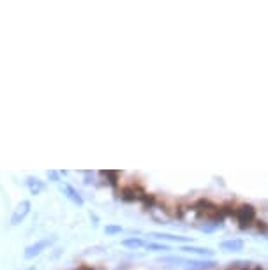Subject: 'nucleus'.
Returning a JSON list of instances; mask_svg holds the SVG:
<instances>
[{
  "instance_id": "obj_1",
  "label": "nucleus",
  "mask_w": 268,
  "mask_h": 270,
  "mask_svg": "<svg viewBox=\"0 0 268 270\" xmlns=\"http://www.w3.org/2000/svg\"><path fill=\"white\" fill-rule=\"evenodd\" d=\"M55 242V237H46V238H41V240H37V242L30 244L28 247H25V253L23 256L27 260H32L36 258V256H39L43 251H46L48 247L52 246V244Z\"/></svg>"
},
{
  "instance_id": "obj_2",
  "label": "nucleus",
  "mask_w": 268,
  "mask_h": 270,
  "mask_svg": "<svg viewBox=\"0 0 268 270\" xmlns=\"http://www.w3.org/2000/svg\"><path fill=\"white\" fill-rule=\"evenodd\" d=\"M235 217L240 222L242 228H247L251 226L254 222V219H256V210H254V206L251 205H242L235 210Z\"/></svg>"
},
{
  "instance_id": "obj_3",
  "label": "nucleus",
  "mask_w": 268,
  "mask_h": 270,
  "mask_svg": "<svg viewBox=\"0 0 268 270\" xmlns=\"http://www.w3.org/2000/svg\"><path fill=\"white\" fill-rule=\"evenodd\" d=\"M164 263H175V265H184L189 269H210L215 265V262H206V260H184V258H164Z\"/></svg>"
},
{
  "instance_id": "obj_4",
  "label": "nucleus",
  "mask_w": 268,
  "mask_h": 270,
  "mask_svg": "<svg viewBox=\"0 0 268 270\" xmlns=\"http://www.w3.org/2000/svg\"><path fill=\"white\" fill-rule=\"evenodd\" d=\"M30 206L32 205H30V202H28V200H23L20 205L16 206L14 212H12V215H11V224H12V226H18L20 222L25 221V217H27L28 212H30Z\"/></svg>"
},
{
  "instance_id": "obj_5",
  "label": "nucleus",
  "mask_w": 268,
  "mask_h": 270,
  "mask_svg": "<svg viewBox=\"0 0 268 270\" xmlns=\"http://www.w3.org/2000/svg\"><path fill=\"white\" fill-rule=\"evenodd\" d=\"M245 242L242 238H229V240H222L221 242V249L226 253H240L244 249Z\"/></svg>"
},
{
  "instance_id": "obj_6",
  "label": "nucleus",
  "mask_w": 268,
  "mask_h": 270,
  "mask_svg": "<svg viewBox=\"0 0 268 270\" xmlns=\"http://www.w3.org/2000/svg\"><path fill=\"white\" fill-rule=\"evenodd\" d=\"M64 193H66V196L69 200H71V202L74 203V205L83 206V203H85V202H83V198L79 196V193L72 186H69V184H64Z\"/></svg>"
},
{
  "instance_id": "obj_7",
  "label": "nucleus",
  "mask_w": 268,
  "mask_h": 270,
  "mask_svg": "<svg viewBox=\"0 0 268 270\" xmlns=\"http://www.w3.org/2000/svg\"><path fill=\"white\" fill-rule=\"evenodd\" d=\"M27 186H28V189H30L32 195H39L41 191L44 189V184L41 182L39 179H34V177H30V179L27 180Z\"/></svg>"
},
{
  "instance_id": "obj_8",
  "label": "nucleus",
  "mask_w": 268,
  "mask_h": 270,
  "mask_svg": "<svg viewBox=\"0 0 268 270\" xmlns=\"http://www.w3.org/2000/svg\"><path fill=\"white\" fill-rule=\"evenodd\" d=\"M122 246L124 247H129V249H139V247L145 246V242H143L141 238H138V237H131V238H126V240H122Z\"/></svg>"
},
{
  "instance_id": "obj_9",
  "label": "nucleus",
  "mask_w": 268,
  "mask_h": 270,
  "mask_svg": "<svg viewBox=\"0 0 268 270\" xmlns=\"http://www.w3.org/2000/svg\"><path fill=\"white\" fill-rule=\"evenodd\" d=\"M182 251H186V253L201 254V256H212V254H213V251L212 249H206V247H191V246H186V247H182Z\"/></svg>"
},
{
  "instance_id": "obj_10",
  "label": "nucleus",
  "mask_w": 268,
  "mask_h": 270,
  "mask_svg": "<svg viewBox=\"0 0 268 270\" xmlns=\"http://www.w3.org/2000/svg\"><path fill=\"white\" fill-rule=\"evenodd\" d=\"M154 238H161V240H177V242H187L186 237H175V235H168V233H152Z\"/></svg>"
},
{
  "instance_id": "obj_11",
  "label": "nucleus",
  "mask_w": 268,
  "mask_h": 270,
  "mask_svg": "<svg viewBox=\"0 0 268 270\" xmlns=\"http://www.w3.org/2000/svg\"><path fill=\"white\" fill-rule=\"evenodd\" d=\"M104 231H106V235H117V233H122V226H117V224H108V226L104 228Z\"/></svg>"
},
{
  "instance_id": "obj_12",
  "label": "nucleus",
  "mask_w": 268,
  "mask_h": 270,
  "mask_svg": "<svg viewBox=\"0 0 268 270\" xmlns=\"http://www.w3.org/2000/svg\"><path fill=\"white\" fill-rule=\"evenodd\" d=\"M145 247L146 249H152V251H168L170 249V247L164 246V244H150V242H146Z\"/></svg>"
},
{
  "instance_id": "obj_13",
  "label": "nucleus",
  "mask_w": 268,
  "mask_h": 270,
  "mask_svg": "<svg viewBox=\"0 0 268 270\" xmlns=\"http://www.w3.org/2000/svg\"><path fill=\"white\" fill-rule=\"evenodd\" d=\"M48 177H50L53 182H59V175H57V171H48Z\"/></svg>"
},
{
  "instance_id": "obj_14",
  "label": "nucleus",
  "mask_w": 268,
  "mask_h": 270,
  "mask_svg": "<svg viewBox=\"0 0 268 270\" xmlns=\"http://www.w3.org/2000/svg\"><path fill=\"white\" fill-rule=\"evenodd\" d=\"M242 270H260L258 267H253V269H242Z\"/></svg>"
},
{
  "instance_id": "obj_15",
  "label": "nucleus",
  "mask_w": 268,
  "mask_h": 270,
  "mask_svg": "<svg viewBox=\"0 0 268 270\" xmlns=\"http://www.w3.org/2000/svg\"><path fill=\"white\" fill-rule=\"evenodd\" d=\"M25 270H36V267H28V269H25Z\"/></svg>"
},
{
  "instance_id": "obj_16",
  "label": "nucleus",
  "mask_w": 268,
  "mask_h": 270,
  "mask_svg": "<svg viewBox=\"0 0 268 270\" xmlns=\"http://www.w3.org/2000/svg\"><path fill=\"white\" fill-rule=\"evenodd\" d=\"M265 238H267V240H268V233H267V237H265Z\"/></svg>"
}]
</instances>
